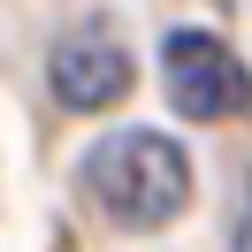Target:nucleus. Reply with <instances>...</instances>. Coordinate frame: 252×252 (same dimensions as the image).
<instances>
[{"mask_svg":"<svg viewBox=\"0 0 252 252\" xmlns=\"http://www.w3.org/2000/svg\"><path fill=\"white\" fill-rule=\"evenodd\" d=\"M229 252H252V199H245V214H237V245Z\"/></svg>","mask_w":252,"mask_h":252,"instance_id":"20e7f679","label":"nucleus"},{"mask_svg":"<svg viewBox=\"0 0 252 252\" xmlns=\"http://www.w3.org/2000/svg\"><path fill=\"white\" fill-rule=\"evenodd\" d=\"M160 84H168V107L184 123H237L252 107V69L229 38L214 31H168L160 38Z\"/></svg>","mask_w":252,"mask_h":252,"instance_id":"f03ea898","label":"nucleus"},{"mask_svg":"<svg viewBox=\"0 0 252 252\" xmlns=\"http://www.w3.org/2000/svg\"><path fill=\"white\" fill-rule=\"evenodd\" d=\"M130 46L115 31H99V23H77L69 38H54V54H46V92L62 99L69 115H99V107H115V99L130 92Z\"/></svg>","mask_w":252,"mask_h":252,"instance_id":"7ed1b4c3","label":"nucleus"},{"mask_svg":"<svg viewBox=\"0 0 252 252\" xmlns=\"http://www.w3.org/2000/svg\"><path fill=\"white\" fill-rule=\"evenodd\" d=\"M77 184L115 229H168L191 199V153L168 130L130 123V130H107V138L84 145Z\"/></svg>","mask_w":252,"mask_h":252,"instance_id":"f257e3e1","label":"nucleus"}]
</instances>
